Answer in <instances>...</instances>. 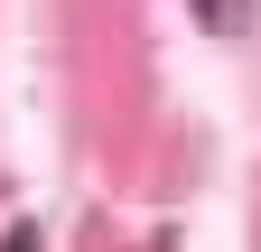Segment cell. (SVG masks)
Listing matches in <instances>:
<instances>
[{"instance_id":"1","label":"cell","mask_w":261,"mask_h":252,"mask_svg":"<svg viewBox=\"0 0 261 252\" xmlns=\"http://www.w3.org/2000/svg\"><path fill=\"white\" fill-rule=\"evenodd\" d=\"M187 10H196V19H205V28H215V38H233V28L252 19V0H187Z\"/></svg>"}]
</instances>
